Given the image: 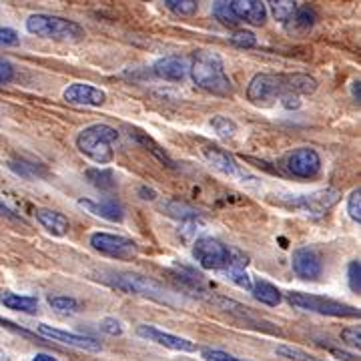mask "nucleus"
I'll list each match as a JSON object with an SVG mask.
<instances>
[{
    "label": "nucleus",
    "mask_w": 361,
    "mask_h": 361,
    "mask_svg": "<svg viewBox=\"0 0 361 361\" xmlns=\"http://www.w3.org/2000/svg\"><path fill=\"white\" fill-rule=\"evenodd\" d=\"M193 82L199 89L207 90L217 97H231V78L225 73V65L217 52L199 51L195 54L193 65L189 66Z\"/></svg>",
    "instance_id": "nucleus-1"
},
{
    "label": "nucleus",
    "mask_w": 361,
    "mask_h": 361,
    "mask_svg": "<svg viewBox=\"0 0 361 361\" xmlns=\"http://www.w3.org/2000/svg\"><path fill=\"white\" fill-rule=\"evenodd\" d=\"M195 261L207 271L245 269L249 257L235 247L221 243L215 237H201L193 245Z\"/></svg>",
    "instance_id": "nucleus-2"
},
{
    "label": "nucleus",
    "mask_w": 361,
    "mask_h": 361,
    "mask_svg": "<svg viewBox=\"0 0 361 361\" xmlns=\"http://www.w3.org/2000/svg\"><path fill=\"white\" fill-rule=\"evenodd\" d=\"M116 142H118V130L111 125L97 123L78 133L77 149L97 165H106L113 163L115 159Z\"/></svg>",
    "instance_id": "nucleus-3"
},
{
    "label": "nucleus",
    "mask_w": 361,
    "mask_h": 361,
    "mask_svg": "<svg viewBox=\"0 0 361 361\" xmlns=\"http://www.w3.org/2000/svg\"><path fill=\"white\" fill-rule=\"evenodd\" d=\"M26 30L30 35H37L42 39L54 40H78L85 37V28L68 20L63 16H51V14H32L26 20Z\"/></svg>",
    "instance_id": "nucleus-4"
},
{
    "label": "nucleus",
    "mask_w": 361,
    "mask_h": 361,
    "mask_svg": "<svg viewBox=\"0 0 361 361\" xmlns=\"http://www.w3.org/2000/svg\"><path fill=\"white\" fill-rule=\"evenodd\" d=\"M287 301L291 307L301 311H311L319 315H329V317H360L361 311L353 305L341 303L329 297L313 295V293H301V291H291L287 293Z\"/></svg>",
    "instance_id": "nucleus-5"
},
{
    "label": "nucleus",
    "mask_w": 361,
    "mask_h": 361,
    "mask_svg": "<svg viewBox=\"0 0 361 361\" xmlns=\"http://www.w3.org/2000/svg\"><path fill=\"white\" fill-rule=\"evenodd\" d=\"M104 281L109 285L116 287L118 291H125L129 295H141L149 297V299H155L165 303L167 301V291L161 283H157L155 279L151 277H145L139 273H106V277H103Z\"/></svg>",
    "instance_id": "nucleus-6"
},
{
    "label": "nucleus",
    "mask_w": 361,
    "mask_h": 361,
    "mask_svg": "<svg viewBox=\"0 0 361 361\" xmlns=\"http://www.w3.org/2000/svg\"><path fill=\"white\" fill-rule=\"evenodd\" d=\"M287 92H289L287 75L261 73L251 78L247 87V99L257 106H265V104H273L277 99L281 101V97Z\"/></svg>",
    "instance_id": "nucleus-7"
},
{
    "label": "nucleus",
    "mask_w": 361,
    "mask_h": 361,
    "mask_svg": "<svg viewBox=\"0 0 361 361\" xmlns=\"http://www.w3.org/2000/svg\"><path fill=\"white\" fill-rule=\"evenodd\" d=\"M90 247L104 257L118 259V261H130L139 255V245L129 237L113 235V233H92L90 235Z\"/></svg>",
    "instance_id": "nucleus-8"
},
{
    "label": "nucleus",
    "mask_w": 361,
    "mask_h": 361,
    "mask_svg": "<svg viewBox=\"0 0 361 361\" xmlns=\"http://www.w3.org/2000/svg\"><path fill=\"white\" fill-rule=\"evenodd\" d=\"M287 171L299 179H315L322 173V157L311 147H299L285 159Z\"/></svg>",
    "instance_id": "nucleus-9"
},
{
    "label": "nucleus",
    "mask_w": 361,
    "mask_h": 361,
    "mask_svg": "<svg viewBox=\"0 0 361 361\" xmlns=\"http://www.w3.org/2000/svg\"><path fill=\"white\" fill-rule=\"evenodd\" d=\"M341 199V193L336 189H322L310 195H301L291 201V207L299 209L301 213H307L311 217H322L331 207L337 205V201Z\"/></svg>",
    "instance_id": "nucleus-10"
},
{
    "label": "nucleus",
    "mask_w": 361,
    "mask_h": 361,
    "mask_svg": "<svg viewBox=\"0 0 361 361\" xmlns=\"http://www.w3.org/2000/svg\"><path fill=\"white\" fill-rule=\"evenodd\" d=\"M291 267L295 271L297 277H301L305 281H315V279L322 277L323 273L322 257L311 247H299V249L293 251Z\"/></svg>",
    "instance_id": "nucleus-11"
},
{
    "label": "nucleus",
    "mask_w": 361,
    "mask_h": 361,
    "mask_svg": "<svg viewBox=\"0 0 361 361\" xmlns=\"http://www.w3.org/2000/svg\"><path fill=\"white\" fill-rule=\"evenodd\" d=\"M137 336L147 339V341H153L157 345H163V348L173 349V351H183V353H193L197 345L193 341L185 339V337L173 336V334H167L159 327H153V325H139L137 327Z\"/></svg>",
    "instance_id": "nucleus-12"
},
{
    "label": "nucleus",
    "mask_w": 361,
    "mask_h": 361,
    "mask_svg": "<svg viewBox=\"0 0 361 361\" xmlns=\"http://www.w3.org/2000/svg\"><path fill=\"white\" fill-rule=\"evenodd\" d=\"M39 334L40 336L49 337L52 341H59V343H63V345L82 349V351H90V353H99V351L103 349L101 341H97V339H92V337L77 336V334H68V331H63V329H54V327L47 325V323H40Z\"/></svg>",
    "instance_id": "nucleus-13"
},
{
    "label": "nucleus",
    "mask_w": 361,
    "mask_h": 361,
    "mask_svg": "<svg viewBox=\"0 0 361 361\" xmlns=\"http://www.w3.org/2000/svg\"><path fill=\"white\" fill-rule=\"evenodd\" d=\"M66 103L71 104H85V106H101L106 101L104 90L97 89L87 82H73L68 85L63 92Z\"/></svg>",
    "instance_id": "nucleus-14"
},
{
    "label": "nucleus",
    "mask_w": 361,
    "mask_h": 361,
    "mask_svg": "<svg viewBox=\"0 0 361 361\" xmlns=\"http://www.w3.org/2000/svg\"><path fill=\"white\" fill-rule=\"evenodd\" d=\"M233 13L239 20H245L253 26H263L267 23V6L261 0H233Z\"/></svg>",
    "instance_id": "nucleus-15"
},
{
    "label": "nucleus",
    "mask_w": 361,
    "mask_h": 361,
    "mask_svg": "<svg viewBox=\"0 0 361 361\" xmlns=\"http://www.w3.org/2000/svg\"><path fill=\"white\" fill-rule=\"evenodd\" d=\"M153 73L163 80L179 82V80L187 77L189 66L185 63V59H180V56H163L153 65Z\"/></svg>",
    "instance_id": "nucleus-16"
},
{
    "label": "nucleus",
    "mask_w": 361,
    "mask_h": 361,
    "mask_svg": "<svg viewBox=\"0 0 361 361\" xmlns=\"http://www.w3.org/2000/svg\"><path fill=\"white\" fill-rule=\"evenodd\" d=\"M78 205L89 209L92 215L97 217H103L106 221H113V223H121L125 219V207L121 205L116 199H103L99 203H92V201H87V199H80Z\"/></svg>",
    "instance_id": "nucleus-17"
},
{
    "label": "nucleus",
    "mask_w": 361,
    "mask_h": 361,
    "mask_svg": "<svg viewBox=\"0 0 361 361\" xmlns=\"http://www.w3.org/2000/svg\"><path fill=\"white\" fill-rule=\"evenodd\" d=\"M37 219L47 231L56 235V237H65L71 229V223L66 219V215L59 213V211H52V209H37Z\"/></svg>",
    "instance_id": "nucleus-18"
},
{
    "label": "nucleus",
    "mask_w": 361,
    "mask_h": 361,
    "mask_svg": "<svg viewBox=\"0 0 361 361\" xmlns=\"http://www.w3.org/2000/svg\"><path fill=\"white\" fill-rule=\"evenodd\" d=\"M203 155H205L207 163L211 165L213 169H217L219 173L223 175H229V177H235L237 173H239V167H237V163H235V159H233L227 151H223V149H215V147H205L203 149Z\"/></svg>",
    "instance_id": "nucleus-19"
},
{
    "label": "nucleus",
    "mask_w": 361,
    "mask_h": 361,
    "mask_svg": "<svg viewBox=\"0 0 361 361\" xmlns=\"http://www.w3.org/2000/svg\"><path fill=\"white\" fill-rule=\"evenodd\" d=\"M317 23V13L311 8V6H297V11L293 13V16L289 18V23L285 25V28L289 32H310L311 28Z\"/></svg>",
    "instance_id": "nucleus-20"
},
{
    "label": "nucleus",
    "mask_w": 361,
    "mask_h": 361,
    "mask_svg": "<svg viewBox=\"0 0 361 361\" xmlns=\"http://www.w3.org/2000/svg\"><path fill=\"white\" fill-rule=\"evenodd\" d=\"M0 303L6 310L20 311V313H37V310H39V299L37 297L18 295V293H11V291L0 293Z\"/></svg>",
    "instance_id": "nucleus-21"
},
{
    "label": "nucleus",
    "mask_w": 361,
    "mask_h": 361,
    "mask_svg": "<svg viewBox=\"0 0 361 361\" xmlns=\"http://www.w3.org/2000/svg\"><path fill=\"white\" fill-rule=\"evenodd\" d=\"M251 293H253V297L257 301H261L263 305H269V307H277L281 303V299H283L281 291L273 283L265 281V279H257L253 283V287H251Z\"/></svg>",
    "instance_id": "nucleus-22"
},
{
    "label": "nucleus",
    "mask_w": 361,
    "mask_h": 361,
    "mask_svg": "<svg viewBox=\"0 0 361 361\" xmlns=\"http://www.w3.org/2000/svg\"><path fill=\"white\" fill-rule=\"evenodd\" d=\"M163 213L173 217V219H179L180 223L199 219V211L195 207L187 205L183 201H177V199H171L167 203H163Z\"/></svg>",
    "instance_id": "nucleus-23"
},
{
    "label": "nucleus",
    "mask_w": 361,
    "mask_h": 361,
    "mask_svg": "<svg viewBox=\"0 0 361 361\" xmlns=\"http://www.w3.org/2000/svg\"><path fill=\"white\" fill-rule=\"evenodd\" d=\"M85 175H87V180H89L90 185H92L94 189H99V191H113L116 187L115 173H113L111 169L90 167L87 169Z\"/></svg>",
    "instance_id": "nucleus-24"
},
{
    "label": "nucleus",
    "mask_w": 361,
    "mask_h": 361,
    "mask_svg": "<svg viewBox=\"0 0 361 361\" xmlns=\"http://www.w3.org/2000/svg\"><path fill=\"white\" fill-rule=\"evenodd\" d=\"M287 85H289V92L291 94H313L317 90V80L310 75H301V73H295V75H287Z\"/></svg>",
    "instance_id": "nucleus-25"
},
{
    "label": "nucleus",
    "mask_w": 361,
    "mask_h": 361,
    "mask_svg": "<svg viewBox=\"0 0 361 361\" xmlns=\"http://www.w3.org/2000/svg\"><path fill=\"white\" fill-rule=\"evenodd\" d=\"M130 139H135L137 142L145 145V147H147V149H149V151H151V153H153V155H155L157 159H159V161L163 163V165H167V167H171V169L175 167L173 159H171V157H169L167 153H165V151H163V149H161V147H159V145H157V142L151 139V137H147V133L133 129V130H130Z\"/></svg>",
    "instance_id": "nucleus-26"
},
{
    "label": "nucleus",
    "mask_w": 361,
    "mask_h": 361,
    "mask_svg": "<svg viewBox=\"0 0 361 361\" xmlns=\"http://www.w3.org/2000/svg\"><path fill=\"white\" fill-rule=\"evenodd\" d=\"M11 171H14L16 175H20L23 179H39V177H47L49 171L44 165L39 163H25V161H11L8 163Z\"/></svg>",
    "instance_id": "nucleus-27"
},
{
    "label": "nucleus",
    "mask_w": 361,
    "mask_h": 361,
    "mask_svg": "<svg viewBox=\"0 0 361 361\" xmlns=\"http://www.w3.org/2000/svg\"><path fill=\"white\" fill-rule=\"evenodd\" d=\"M267 4H269L271 13L275 16V20H279L281 25H287L289 18H291L293 13L297 11V2H293V0H271Z\"/></svg>",
    "instance_id": "nucleus-28"
},
{
    "label": "nucleus",
    "mask_w": 361,
    "mask_h": 361,
    "mask_svg": "<svg viewBox=\"0 0 361 361\" xmlns=\"http://www.w3.org/2000/svg\"><path fill=\"white\" fill-rule=\"evenodd\" d=\"M213 16L219 20L223 26H229V28H237L239 26V18L237 14L233 13L231 2H215L213 4Z\"/></svg>",
    "instance_id": "nucleus-29"
},
{
    "label": "nucleus",
    "mask_w": 361,
    "mask_h": 361,
    "mask_svg": "<svg viewBox=\"0 0 361 361\" xmlns=\"http://www.w3.org/2000/svg\"><path fill=\"white\" fill-rule=\"evenodd\" d=\"M49 303H51V307L56 313H61V315H75L80 310V305H78V301L75 297H68V295H56L51 297L49 299Z\"/></svg>",
    "instance_id": "nucleus-30"
},
{
    "label": "nucleus",
    "mask_w": 361,
    "mask_h": 361,
    "mask_svg": "<svg viewBox=\"0 0 361 361\" xmlns=\"http://www.w3.org/2000/svg\"><path fill=\"white\" fill-rule=\"evenodd\" d=\"M211 127L219 135L221 139H233L237 133V123L231 121L229 116H213L211 118Z\"/></svg>",
    "instance_id": "nucleus-31"
},
{
    "label": "nucleus",
    "mask_w": 361,
    "mask_h": 361,
    "mask_svg": "<svg viewBox=\"0 0 361 361\" xmlns=\"http://www.w3.org/2000/svg\"><path fill=\"white\" fill-rule=\"evenodd\" d=\"M165 6L171 13L180 14V16H191L199 11L197 0H165Z\"/></svg>",
    "instance_id": "nucleus-32"
},
{
    "label": "nucleus",
    "mask_w": 361,
    "mask_h": 361,
    "mask_svg": "<svg viewBox=\"0 0 361 361\" xmlns=\"http://www.w3.org/2000/svg\"><path fill=\"white\" fill-rule=\"evenodd\" d=\"M229 42H231L233 47H237V49H253L257 44V37L251 30L237 28L231 37H229Z\"/></svg>",
    "instance_id": "nucleus-33"
},
{
    "label": "nucleus",
    "mask_w": 361,
    "mask_h": 361,
    "mask_svg": "<svg viewBox=\"0 0 361 361\" xmlns=\"http://www.w3.org/2000/svg\"><path fill=\"white\" fill-rule=\"evenodd\" d=\"M275 353L285 357V360L291 361H325L319 360V357H315V355H310V353H305V351H301V349L291 348V345H279V348L275 349Z\"/></svg>",
    "instance_id": "nucleus-34"
},
{
    "label": "nucleus",
    "mask_w": 361,
    "mask_h": 361,
    "mask_svg": "<svg viewBox=\"0 0 361 361\" xmlns=\"http://www.w3.org/2000/svg\"><path fill=\"white\" fill-rule=\"evenodd\" d=\"M223 275L233 281L235 285H239L241 289H245V291H251V287H253V281H251V275L247 273L245 269H229V271H223Z\"/></svg>",
    "instance_id": "nucleus-35"
},
{
    "label": "nucleus",
    "mask_w": 361,
    "mask_h": 361,
    "mask_svg": "<svg viewBox=\"0 0 361 361\" xmlns=\"http://www.w3.org/2000/svg\"><path fill=\"white\" fill-rule=\"evenodd\" d=\"M348 213L355 223H361V189L357 187L348 197Z\"/></svg>",
    "instance_id": "nucleus-36"
},
{
    "label": "nucleus",
    "mask_w": 361,
    "mask_h": 361,
    "mask_svg": "<svg viewBox=\"0 0 361 361\" xmlns=\"http://www.w3.org/2000/svg\"><path fill=\"white\" fill-rule=\"evenodd\" d=\"M348 281L353 293L361 291V263L360 261H351L348 265Z\"/></svg>",
    "instance_id": "nucleus-37"
},
{
    "label": "nucleus",
    "mask_w": 361,
    "mask_h": 361,
    "mask_svg": "<svg viewBox=\"0 0 361 361\" xmlns=\"http://www.w3.org/2000/svg\"><path fill=\"white\" fill-rule=\"evenodd\" d=\"M201 355H203L205 361H247L239 360V357H235V355L227 353V351H221V349H203Z\"/></svg>",
    "instance_id": "nucleus-38"
},
{
    "label": "nucleus",
    "mask_w": 361,
    "mask_h": 361,
    "mask_svg": "<svg viewBox=\"0 0 361 361\" xmlns=\"http://www.w3.org/2000/svg\"><path fill=\"white\" fill-rule=\"evenodd\" d=\"M20 42V37L14 28H4L0 26V47H14Z\"/></svg>",
    "instance_id": "nucleus-39"
},
{
    "label": "nucleus",
    "mask_w": 361,
    "mask_h": 361,
    "mask_svg": "<svg viewBox=\"0 0 361 361\" xmlns=\"http://www.w3.org/2000/svg\"><path fill=\"white\" fill-rule=\"evenodd\" d=\"M341 339H343L348 345H351V348L360 349L361 345L360 327H348V329H343V331H341Z\"/></svg>",
    "instance_id": "nucleus-40"
},
{
    "label": "nucleus",
    "mask_w": 361,
    "mask_h": 361,
    "mask_svg": "<svg viewBox=\"0 0 361 361\" xmlns=\"http://www.w3.org/2000/svg\"><path fill=\"white\" fill-rule=\"evenodd\" d=\"M14 80V66L11 61L0 56V85H8Z\"/></svg>",
    "instance_id": "nucleus-41"
},
{
    "label": "nucleus",
    "mask_w": 361,
    "mask_h": 361,
    "mask_svg": "<svg viewBox=\"0 0 361 361\" xmlns=\"http://www.w3.org/2000/svg\"><path fill=\"white\" fill-rule=\"evenodd\" d=\"M99 327H101V331L109 334V336H121L123 334V325L116 322L115 317H104Z\"/></svg>",
    "instance_id": "nucleus-42"
},
{
    "label": "nucleus",
    "mask_w": 361,
    "mask_h": 361,
    "mask_svg": "<svg viewBox=\"0 0 361 361\" xmlns=\"http://www.w3.org/2000/svg\"><path fill=\"white\" fill-rule=\"evenodd\" d=\"M281 104H283L285 109H289V111H295L301 106V97H297V94H291V92H287L281 97Z\"/></svg>",
    "instance_id": "nucleus-43"
},
{
    "label": "nucleus",
    "mask_w": 361,
    "mask_h": 361,
    "mask_svg": "<svg viewBox=\"0 0 361 361\" xmlns=\"http://www.w3.org/2000/svg\"><path fill=\"white\" fill-rule=\"evenodd\" d=\"M139 195H141V199H145V201H155L157 199V191L155 189H151V187H139Z\"/></svg>",
    "instance_id": "nucleus-44"
},
{
    "label": "nucleus",
    "mask_w": 361,
    "mask_h": 361,
    "mask_svg": "<svg viewBox=\"0 0 361 361\" xmlns=\"http://www.w3.org/2000/svg\"><path fill=\"white\" fill-rule=\"evenodd\" d=\"M0 215H4V217H8V219H14V221H23L18 215H14V211L11 207H6L2 201H0Z\"/></svg>",
    "instance_id": "nucleus-45"
},
{
    "label": "nucleus",
    "mask_w": 361,
    "mask_h": 361,
    "mask_svg": "<svg viewBox=\"0 0 361 361\" xmlns=\"http://www.w3.org/2000/svg\"><path fill=\"white\" fill-rule=\"evenodd\" d=\"M351 94H353V99H355V101L360 103V101H361V82H360V80H355V82L351 85Z\"/></svg>",
    "instance_id": "nucleus-46"
},
{
    "label": "nucleus",
    "mask_w": 361,
    "mask_h": 361,
    "mask_svg": "<svg viewBox=\"0 0 361 361\" xmlns=\"http://www.w3.org/2000/svg\"><path fill=\"white\" fill-rule=\"evenodd\" d=\"M32 361H59L56 357H52V355H49V353H37L35 357H32Z\"/></svg>",
    "instance_id": "nucleus-47"
}]
</instances>
